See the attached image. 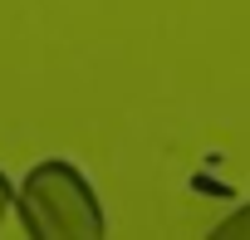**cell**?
Returning a JSON list of instances; mask_svg holds the SVG:
<instances>
[{"mask_svg":"<svg viewBox=\"0 0 250 240\" xmlns=\"http://www.w3.org/2000/svg\"><path fill=\"white\" fill-rule=\"evenodd\" d=\"M15 206H20L25 235L35 240H103L108 235L103 201L93 196L88 177L69 162H40L20 181Z\"/></svg>","mask_w":250,"mask_h":240,"instance_id":"1","label":"cell"},{"mask_svg":"<svg viewBox=\"0 0 250 240\" xmlns=\"http://www.w3.org/2000/svg\"><path fill=\"white\" fill-rule=\"evenodd\" d=\"M5 211H10V181H5V172H0V220H5Z\"/></svg>","mask_w":250,"mask_h":240,"instance_id":"2","label":"cell"}]
</instances>
